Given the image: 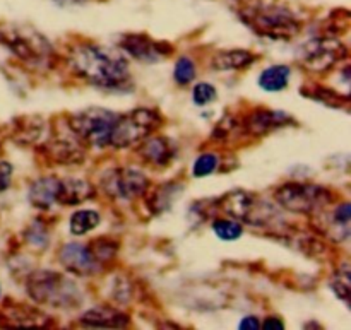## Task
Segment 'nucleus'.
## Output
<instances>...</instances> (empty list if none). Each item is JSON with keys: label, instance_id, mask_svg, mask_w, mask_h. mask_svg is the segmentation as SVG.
<instances>
[{"label": "nucleus", "instance_id": "obj_1", "mask_svg": "<svg viewBox=\"0 0 351 330\" xmlns=\"http://www.w3.org/2000/svg\"><path fill=\"white\" fill-rule=\"evenodd\" d=\"M69 65L75 75L99 88L120 89L130 81L127 58L101 45H75L69 53Z\"/></svg>", "mask_w": 351, "mask_h": 330}, {"label": "nucleus", "instance_id": "obj_2", "mask_svg": "<svg viewBox=\"0 0 351 330\" xmlns=\"http://www.w3.org/2000/svg\"><path fill=\"white\" fill-rule=\"evenodd\" d=\"M240 19L261 36L271 40H291L300 31V21L288 7L280 3H256L240 12Z\"/></svg>", "mask_w": 351, "mask_h": 330}, {"label": "nucleus", "instance_id": "obj_3", "mask_svg": "<svg viewBox=\"0 0 351 330\" xmlns=\"http://www.w3.org/2000/svg\"><path fill=\"white\" fill-rule=\"evenodd\" d=\"M26 290L31 300L55 308H72L82 303V293L77 284L53 270H36L31 274Z\"/></svg>", "mask_w": 351, "mask_h": 330}, {"label": "nucleus", "instance_id": "obj_4", "mask_svg": "<svg viewBox=\"0 0 351 330\" xmlns=\"http://www.w3.org/2000/svg\"><path fill=\"white\" fill-rule=\"evenodd\" d=\"M0 43L33 67H43L53 57V50L47 38L31 27L0 26Z\"/></svg>", "mask_w": 351, "mask_h": 330}, {"label": "nucleus", "instance_id": "obj_5", "mask_svg": "<svg viewBox=\"0 0 351 330\" xmlns=\"http://www.w3.org/2000/svg\"><path fill=\"white\" fill-rule=\"evenodd\" d=\"M160 125V113L151 108H136L125 115H119L110 137V146L115 149L136 146L149 137Z\"/></svg>", "mask_w": 351, "mask_h": 330}, {"label": "nucleus", "instance_id": "obj_6", "mask_svg": "<svg viewBox=\"0 0 351 330\" xmlns=\"http://www.w3.org/2000/svg\"><path fill=\"white\" fill-rule=\"evenodd\" d=\"M278 204L297 214H317L332 202V194L312 183H285L274 194Z\"/></svg>", "mask_w": 351, "mask_h": 330}, {"label": "nucleus", "instance_id": "obj_7", "mask_svg": "<svg viewBox=\"0 0 351 330\" xmlns=\"http://www.w3.org/2000/svg\"><path fill=\"white\" fill-rule=\"evenodd\" d=\"M117 113L103 108H89L74 113L69 118V129L77 136L81 142L93 147L110 146L113 125L117 122Z\"/></svg>", "mask_w": 351, "mask_h": 330}, {"label": "nucleus", "instance_id": "obj_8", "mask_svg": "<svg viewBox=\"0 0 351 330\" xmlns=\"http://www.w3.org/2000/svg\"><path fill=\"white\" fill-rule=\"evenodd\" d=\"M219 209L233 219L252 226H269L278 218L276 209L245 190H233L218 201Z\"/></svg>", "mask_w": 351, "mask_h": 330}, {"label": "nucleus", "instance_id": "obj_9", "mask_svg": "<svg viewBox=\"0 0 351 330\" xmlns=\"http://www.w3.org/2000/svg\"><path fill=\"white\" fill-rule=\"evenodd\" d=\"M149 188V180L137 168H112L101 177V190L117 201H134Z\"/></svg>", "mask_w": 351, "mask_h": 330}, {"label": "nucleus", "instance_id": "obj_10", "mask_svg": "<svg viewBox=\"0 0 351 330\" xmlns=\"http://www.w3.org/2000/svg\"><path fill=\"white\" fill-rule=\"evenodd\" d=\"M346 47L338 40L317 38L302 47V64L312 72H328L346 58Z\"/></svg>", "mask_w": 351, "mask_h": 330}, {"label": "nucleus", "instance_id": "obj_11", "mask_svg": "<svg viewBox=\"0 0 351 330\" xmlns=\"http://www.w3.org/2000/svg\"><path fill=\"white\" fill-rule=\"evenodd\" d=\"M120 47L132 58L139 62H146V64L163 60L168 53H171L170 45L163 43V41L151 40L146 34H127L120 41Z\"/></svg>", "mask_w": 351, "mask_h": 330}, {"label": "nucleus", "instance_id": "obj_12", "mask_svg": "<svg viewBox=\"0 0 351 330\" xmlns=\"http://www.w3.org/2000/svg\"><path fill=\"white\" fill-rule=\"evenodd\" d=\"M58 259L64 269L77 276H95L101 264L93 255L91 249L81 243H67L58 252Z\"/></svg>", "mask_w": 351, "mask_h": 330}, {"label": "nucleus", "instance_id": "obj_13", "mask_svg": "<svg viewBox=\"0 0 351 330\" xmlns=\"http://www.w3.org/2000/svg\"><path fill=\"white\" fill-rule=\"evenodd\" d=\"M45 153L48 154L51 161L60 164H75L81 163L84 157V149L81 146V140L77 139L74 132L69 129L65 136H55L53 139L48 140Z\"/></svg>", "mask_w": 351, "mask_h": 330}, {"label": "nucleus", "instance_id": "obj_14", "mask_svg": "<svg viewBox=\"0 0 351 330\" xmlns=\"http://www.w3.org/2000/svg\"><path fill=\"white\" fill-rule=\"evenodd\" d=\"M350 204H339L329 216H317L314 226L322 235L329 236L335 242H343L350 236Z\"/></svg>", "mask_w": 351, "mask_h": 330}, {"label": "nucleus", "instance_id": "obj_15", "mask_svg": "<svg viewBox=\"0 0 351 330\" xmlns=\"http://www.w3.org/2000/svg\"><path fill=\"white\" fill-rule=\"evenodd\" d=\"M293 120L290 115L278 110H257V112L250 113L243 122V129L250 134V136H266L267 132L280 129V127L288 125Z\"/></svg>", "mask_w": 351, "mask_h": 330}, {"label": "nucleus", "instance_id": "obj_16", "mask_svg": "<svg viewBox=\"0 0 351 330\" xmlns=\"http://www.w3.org/2000/svg\"><path fill=\"white\" fill-rule=\"evenodd\" d=\"M139 154L144 161L151 163L153 166H168L173 160L177 149L175 144L165 136L146 137L143 140V146L139 147Z\"/></svg>", "mask_w": 351, "mask_h": 330}, {"label": "nucleus", "instance_id": "obj_17", "mask_svg": "<svg viewBox=\"0 0 351 330\" xmlns=\"http://www.w3.org/2000/svg\"><path fill=\"white\" fill-rule=\"evenodd\" d=\"M95 197V187L82 178H58L57 204L77 205Z\"/></svg>", "mask_w": 351, "mask_h": 330}, {"label": "nucleus", "instance_id": "obj_18", "mask_svg": "<svg viewBox=\"0 0 351 330\" xmlns=\"http://www.w3.org/2000/svg\"><path fill=\"white\" fill-rule=\"evenodd\" d=\"M79 324L86 325V327L122 329L130 324V318L122 312L113 310L110 307H98L82 314L81 318H79Z\"/></svg>", "mask_w": 351, "mask_h": 330}, {"label": "nucleus", "instance_id": "obj_19", "mask_svg": "<svg viewBox=\"0 0 351 330\" xmlns=\"http://www.w3.org/2000/svg\"><path fill=\"white\" fill-rule=\"evenodd\" d=\"M57 192H58V178L43 177L40 180L33 181L29 187V202L36 209L53 207L57 204Z\"/></svg>", "mask_w": 351, "mask_h": 330}, {"label": "nucleus", "instance_id": "obj_20", "mask_svg": "<svg viewBox=\"0 0 351 330\" xmlns=\"http://www.w3.org/2000/svg\"><path fill=\"white\" fill-rule=\"evenodd\" d=\"M257 60V55L247 50L219 51L211 58L213 71H243Z\"/></svg>", "mask_w": 351, "mask_h": 330}, {"label": "nucleus", "instance_id": "obj_21", "mask_svg": "<svg viewBox=\"0 0 351 330\" xmlns=\"http://www.w3.org/2000/svg\"><path fill=\"white\" fill-rule=\"evenodd\" d=\"M182 185L178 183H165L158 187L153 194L147 199V207L154 212V214H161V212L168 211L175 201L180 197Z\"/></svg>", "mask_w": 351, "mask_h": 330}, {"label": "nucleus", "instance_id": "obj_22", "mask_svg": "<svg viewBox=\"0 0 351 330\" xmlns=\"http://www.w3.org/2000/svg\"><path fill=\"white\" fill-rule=\"evenodd\" d=\"M291 71L288 65H271L259 75V86L267 92L283 91L290 82Z\"/></svg>", "mask_w": 351, "mask_h": 330}, {"label": "nucleus", "instance_id": "obj_23", "mask_svg": "<svg viewBox=\"0 0 351 330\" xmlns=\"http://www.w3.org/2000/svg\"><path fill=\"white\" fill-rule=\"evenodd\" d=\"M99 225V214L96 211H77L71 218V233L75 236L86 235L88 231L95 229Z\"/></svg>", "mask_w": 351, "mask_h": 330}, {"label": "nucleus", "instance_id": "obj_24", "mask_svg": "<svg viewBox=\"0 0 351 330\" xmlns=\"http://www.w3.org/2000/svg\"><path fill=\"white\" fill-rule=\"evenodd\" d=\"M308 98L317 99V101L324 103L326 106H332V108H348L350 98L345 94H338L336 91H331L328 88H315L308 92Z\"/></svg>", "mask_w": 351, "mask_h": 330}, {"label": "nucleus", "instance_id": "obj_25", "mask_svg": "<svg viewBox=\"0 0 351 330\" xmlns=\"http://www.w3.org/2000/svg\"><path fill=\"white\" fill-rule=\"evenodd\" d=\"M213 231L216 233L218 238L225 240V242H233L242 236L243 228L240 223L232 221V219H216L213 223Z\"/></svg>", "mask_w": 351, "mask_h": 330}, {"label": "nucleus", "instance_id": "obj_26", "mask_svg": "<svg viewBox=\"0 0 351 330\" xmlns=\"http://www.w3.org/2000/svg\"><path fill=\"white\" fill-rule=\"evenodd\" d=\"M350 286H351V283H350V267H348V264H343L341 269H338V272H336L335 277H332L331 288H332V291L338 294V298H341L345 303H348Z\"/></svg>", "mask_w": 351, "mask_h": 330}, {"label": "nucleus", "instance_id": "obj_27", "mask_svg": "<svg viewBox=\"0 0 351 330\" xmlns=\"http://www.w3.org/2000/svg\"><path fill=\"white\" fill-rule=\"evenodd\" d=\"M173 77L180 86H187L194 81L195 79V64L192 62V58H189V57L178 58L177 64H175Z\"/></svg>", "mask_w": 351, "mask_h": 330}, {"label": "nucleus", "instance_id": "obj_28", "mask_svg": "<svg viewBox=\"0 0 351 330\" xmlns=\"http://www.w3.org/2000/svg\"><path fill=\"white\" fill-rule=\"evenodd\" d=\"M218 164H219V160L216 154H211V153L201 154V156L194 161L192 173H194V177L197 178L208 177V175L215 173V171L218 170Z\"/></svg>", "mask_w": 351, "mask_h": 330}, {"label": "nucleus", "instance_id": "obj_29", "mask_svg": "<svg viewBox=\"0 0 351 330\" xmlns=\"http://www.w3.org/2000/svg\"><path fill=\"white\" fill-rule=\"evenodd\" d=\"M89 249H91L93 255L96 257V260H98L99 264L105 262V260H112L113 257H115V252H117V243L110 242V240H96L95 243H93V246L89 245Z\"/></svg>", "mask_w": 351, "mask_h": 330}, {"label": "nucleus", "instance_id": "obj_30", "mask_svg": "<svg viewBox=\"0 0 351 330\" xmlns=\"http://www.w3.org/2000/svg\"><path fill=\"white\" fill-rule=\"evenodd\" d=\"M216 96H218V92H216L215 86L208 84V82H199V84H195L194 91H192V99L197 106L209 105V103L215 101Z\"/></svg>", "mask_w": 351, "mask_h": 330}, {"label": "nucleus", "instance_id": "obj_31", "mask_svg": "<svg viewBox=\"0 0 351 330\" xmlns=\"http://www.w3.org/2000/svg\"><path fill=\"white\" fill-rule=\"evenodd\" d=\"M27 240H29L31 245L34 246H40V249H45V245L48 243V231L41 223L34 221L33 225L29 226L27 229Z\"/></svg>", "mask_w": 351, "mask_h": 330}, {"label": "nucleus", "instance_id": "obj_32", "mask_svg": "<svg viewBox=\"0 0 351 330\" xmlns=\"http://www.w3.org/2000/svg\"><path fill=\"white\" fill-rule=\"evenodd\" d=\"M239 327L245 329V330H252V329H259L261 324L256 317H245L242 322H240Z\"/></svg>", "mask_w": 351, "mask_h": 330}, {"label": "nucleus", "instance_id": "obj_33", "mask_svg": "<svg viewBox=\"0 0 351 330\" xmlns=\"http://www.w3.org/2000/svg\"><path fill=\"white\" fill-rule=\"evenodd\" d=\"M264 329H267V330H281V329H285V324L283 322L280 320V318H267L266 322H264V325H263Z\"/></svg>", "mask_w": 351, "mask_h": 330}]
</instances>
